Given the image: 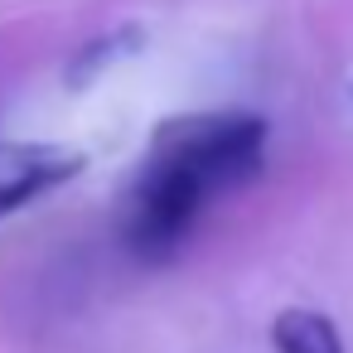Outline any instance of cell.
I'll list each match as a JSON object with an SVG mask.
<instances>
[{
	"label": "cell",
	"instance_id": "1",
	"mask_svg": "<svg viewBox=\"0 0 353 353\" xmlns=\"http://www.w3.org/2000/svg\"><path fill=\"white\" fill-rule=\"evenodd\" d=\"M150 155L194 170L208 194H228L261 174L266 160V121L252 112H194L170 117L150 136Z\"/></svg>",
	"mask_w": 353,
	"mask_h": 353
},
{
	"label": "cell",
	"instance_id": "2",
	"mask_svg": "<svg viewBox=\"0 0 353 353\" xmlns=\"http://www.w3.org/2000/svg\"><path fill=\"white\" fill-rule=\"evenodd\" d=\"M208 199L213 194L194 170H184L174 160H160V155H145L141 184H136V199H131V223H126L131 252L145 256V261L174 256Z\"/></svg>",
	"mask_w": 353,
	"mask_h": 353
},
{
	"label": "cell",
	"instance_id": "3",
	"mask_svg": "<svg viewBox=\"0 0 353 353\" xmlns=\"http://www.w3.org/2000/svg\"><path fill=\"white\" fill-rule=\"evenodd\" d=\"M88 165L83 150L54 141H0V218L30 208L34 199L54 194L59 184L78 179Z\"/></svg>",
	"mask_w": 353,
	"mask_h": 353
},
{
	"label": "cell",
	"instance_id": "4",
	"mask_svg": "<svg viewBox=\"0 0 353 353\" xmlns=\"http://www.w3.org/2000/svg\"><path fill=\"white\" fill-rule=\"evenodd\" d=\"M271 343H276V353H348L334 319L319 310H300V305L281 310L271 319Z\"/></svg>",
	"mask_w": 353,
	"mask_h": 353
}]
</instances>
